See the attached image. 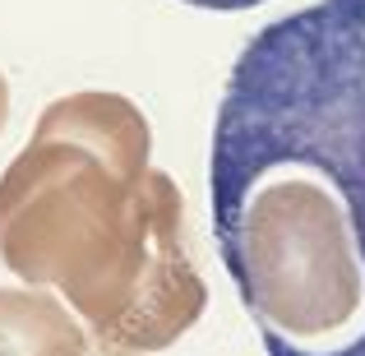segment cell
<instances>
[{
  "label": "cell",
  "instance_id": "obj_4",
  "mask_svg": "<svg viewBox=\"0 0 365 356\" xmlns=\"http://www.w3.org/2000/svg\"><path fill=\"white\" fill-rule=\"evenodd\" d=\"M185 5H195V9H222V14H232V9H255V5H268V0H185Z\"/></svg>",
  "mask_w": 365,
  "mask_h": 356
},
{
  "label": "cell",
  "instance_id": "obj_5",
  "mask_svg": "<svg viewBox=\"0 0 365 356\" xmlns=\"http://www.w3.org/2000/svg\"><path fill=\"white\" fill-rule=\"evenodd\" d=\"M5 116H9V93H5V79H0V125H5Z\"/></svg>",
  "mask_w": 365,
  "mask_h": 356
},
{
  "label": "cell",
  "instance_id": "obj_2",
  "mask_svg": "<svg viewBox=\"0 0 365 356\" xmlns=\"http://www.w3.org/2000/svg\"><path fill=\"white\" fill-rule=\"evenodd\" d=\"M148 162V121L111 93L56 102L0 180V255L56 283L111 347H167L204 310L180 195Z\"/></svg>",
  "mask_w": 365,
  "mask_h": 356
},
{
  "label": "cell",
  "instance_id": "obj_6",
  "mask_svg": "<svg viewBox=\"0 0 365 356\" xmlns=\"http://www.w3.org/2000/svg\"><path fill=\"white\" fill-rule=\"evenodd\" d=\"M88 356H130V352H116V347H107V352H88Z\"/></svg>",
  "mask_w": 365,
  "mask_h": 356
},
{
  "label": "cell",
  "instance_id": "obj_3",
  "mask_svg": "<svg viewBox=\"0 0 365 356\" xmlns=\"http://www.w3.org/2000/svg\"><path fill=\"white\" fill-rule=\"evenodd\" d=\"M0 356H88V342L56 301L0 292Z\"/></svg>",
  "mask_w": 365,
  "mask_h": 356
},
{
  "label": "cell",
  "instance_id": "obj_1",
  "mask_svg": "<svg viewBox=\"0 0 365 356\" xmlns=\"http://www.w3.org/2000/svg\"><path fill=\"white\" fill-rule=\"evenodd\" d=\"M208 199L264 352L365 356V0H314L245 42Z\"/></svg>",
  "mask_w": 365,
  "mask_h": 356
}]
</instances>
